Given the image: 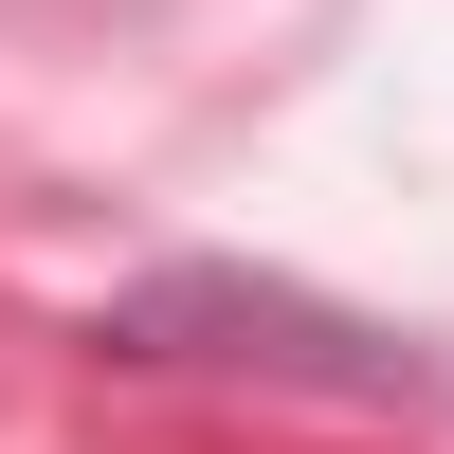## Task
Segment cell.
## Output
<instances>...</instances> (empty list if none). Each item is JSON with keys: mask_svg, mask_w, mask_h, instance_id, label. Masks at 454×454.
Listing matches in <instances>:
<instances>
[{"mask_svg": "<svg viewBox=\"0 0 454 454\" xmlns=\"http://www.w3.org/2000/svg\"><path fill=\"white\" fill-rule=\"evenodd\" d=\"M91 346H109V364H237V382H327V400H400V382H419V346H400V327L327 309V291H291V273H218V254H182V273L109 291V309H91Z\"/></svg>", "mask_w": 454, "mask_h": 454, "instance_id": "1", "label": "cell"}]
</instances>
